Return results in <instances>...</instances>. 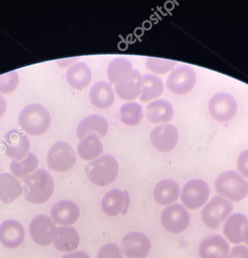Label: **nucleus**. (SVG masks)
<instances>
[{
  "mask_svg": "<svg viewBox=\"0 0 248 258\" xmlns=\"http://www.w3.org/2000/svg\"><path fill=\"white\" fill-rule=\"evenodd\" d=\"M229 252V244L220 235L207 237L201 241L199 246L201 258H226Z\"/></svg>",
  "mask_w": 248,
  "mask_h": 258,
  "instance_id": "aec40b11",
  "label": "nucleus"
},
{
  "mask_svg": "<svg viewBox=\"0 0 248 258\" xmlns=\"http://www.w3.org/2000/svg\"><path fill=\"white\" fill-rule=\"evenodd\" d=\"M142 76L138 70H133L128 76L114 85V91L119 99L135 100L140 96Z\"/></svg>",
  "mask_w": 248,
  "mask_h": 258,
  "instance_id": "f3484780",
  "label": "nucleus"
},
{
  "mask_svg": "<svg viewBox=\"0 0 248 258\" xmlns=\"http://www.w3.org/2000/svg\"><path fill=\"white\" fill-rule=\"evenodd\" d=\"M208 106L212 117L219 122L231 120L237 110L235 99L226 93H216L210 99Z\"/></svg>",
  "mask_w": 248,
  "mask_h": 258,
  "instance_id": "9b49d317",
  "label": "nucleus"
},
{
  "mask_svg": "<svg viewBox=\"0 0 248 258\" xmlns=\"http://www.w3.org/2000/svg\"><path fill=\"white\" fill-rule=\"evenodd\" d=\"M25 238V231L21 223L15 220H6L0 225V242L8 248H16L21 245Z\"/></svg>",
  "mask_w": 248,
  "mask_h": 258,
  "instance_id": "a211bd4d",
  "label": "nucleus"
},
{
  "mask_svg": "<svg viewBox=\"0 0 248 258\" xmlns=\"http://www.w3.org/2000/svg\"><path fill=\"white\" fill-rule=\"evenodd\" d=\"M61 258H90V256L86 252L83 251V250H79V251L64 255Z\"/></svg>",
  "mask_w": 248,
  "mask_h": 258,
  "instance_id": "4c0bfd02",
  "label": "nucleus"
},
{
  "mask_svg": "<svg viewBox=\"0 0 248 258\" xmlns=\"http://www.w3.org/2000/svg\"><path fill=\"white\" fill-rule=\"evenodd\" d=\"M80 242V235L74 228L61 226L57 229V235L53 245L59 251L70 252L77 250Z\"/></svg>",
  "mask_w": 248,
  "mask_h": 258,
  "instance_id": "393cba45",
  "label": "nucleus"
},
{
  "mask_svg": "<svg viewBox=\"0 0 248 258\" xmlns=\"http://www.w3.org/2000/svg\"><path fill=\"white\" fill-rule=\"evenodd\" d=\"M89 96L92 105L101 110L110 108L115 99L114 91L111 85L105 81L95 83L89 90Z\"/></svg>",
  "mask_w": 248,
  "mask_h": 258,
  "instance_id": "412c9836",
  "label": "nucleus"
},
{
  "mask_svg": "<svg viewBox=\"0 0 248 258\" xmlns=\"http://www.w3.org/2000/svg\"><path fill=\"white\" fill-rule=\"evenodd\" d=\"M180 187L172 179H164L156 185L153 192L154 200L159 205L166 206L176 202L179 197Z\"/></svg>",
  "mask_w": 248,
  "mask_h": 258,
  "instance_id": "5701e85b",
  "label": "nucleus"
},
{
  "mask_svg": "<svg viewBox=\"0 0 248 258\" xmlns=\"http://www.w3.org/2000/svg\"><path fill=\"white\" fill-rule=\"evenodd\" d=\"M160 220L167 232L178 234L187 229L190 223V216L182 205L173 204L163 209Z\"/></svg>",
  "mask_w": 248,
  "mask_h": 258,
  "instance_id": "9d476101",
  "label": "nucleus"
},
{
  "mask_svg": "<svg viewBox=\"0 0 248 258\" xmlns=\"http://www.w3.org/2000/svg\"><path fill=\"white\" fill-rule=\"evenodd\" d=\"M196 84L195 70L188 64H181L175 68L168 76L166 87L171 93L184 95L192 91Z\"/></svg>",
  "mask_w": 248,
  "mask_h": 258,
  "instance_id": "0eeeda50",
  "label": "nucleus"
},
{
  "mask_svg": "<svg viewBox=\"0 0 248 258\" xmlns=\"http://www.w3.org/2000/svg\"><path fill=\"white\" fill-rule=\"evenodd\" d=\"M6 108H7V105H6V100L0 95V117H3V114L6 112Z\"/></svg>",
  "mask_w": 248,
  "mask_h": 258,
  "instance_id": "58836bf2",
  "label": "nucleus"
},
{
  "mask_svg": "<svg viewBox=\"0 0 248 258\" xmlns=\"http://www.w3.org/2000/svg\"><path fill=\"white\" fill-rule=\"evenodd\" d=\"M134 70L133 64L127 58L122 57L113 58L107 69V77L110 85L117 84Z\"/></svg>",
  "mask_w": 248,
  "mask_h": 258,
  "instance_id": "c756f323",
  "label": "nucleus"
},
{
  "mask_svg": "<svg viewBox=\"0 0 248 258\" xmlns=\"http://www.w3.org/2000/svg\"><path fill=\"white\" fill-rule=\"evenodd\" d=\"M130 205V194L127 191L114 188L108 191L103 198L101 209L104 214L110 217H115L119 214L125 215Z\"/></svg>",
  "mask_w": 248,
  "mask_h": 258,
  "instance_id": "2eb2a0df",
  "label": "nucleus"
},
{
  "mask_svg": "<svg viewBox=\"0 0 248 258\" xmlns=\"http://www.w3.org/2000/svg\"><path fill=\"white\" fill-rule=\"evenodd\" d=\"M226 258H248V247L240 244L234 246Z\"/></svg>",
  "mask_w": 248,
  "mask_h": 258,
  "instance_id": "e433bc0d",
  "label": "nucleus"
},
{
  "mask_svg": "<svg viewBox=\"0 0 248 258\" xmlns=\"http://www.w3.org/2000/svg\"><path fill=\"white\" fill-rule=\"evenodd\" d=\"M97 258H123V256L116 244L109 243L100 249Z\"/></svg>",
  "mask_w": 248,
  "mask_h": 258,
  "instance_id": "f704fd0d",
  "label": "nucleus"
},
{
  "mask_svg": "<svg viewBox=\"0 0 248 258\" xmlns=\"http://www.w3.org/2000/svg\"><path fill=\"white\" fill-rule=\"evenodd\" d=\"M108 131V123L106 118L98 114H92L83 118L77 128L79 140L92 134H95L100 139L104 138Z\"/></svg>",
  "mask_w": 248,
  "mask_h": 258,
  "instance_id": "6ab92c4d",
  "label": "nucleus"
},
{
  "mask_svg": "<svg viewBox=\"0 0 248 258\" xmlns=\"http://www.w3.org/2000/svg\"><path fill=\"white\" fill-rule=\"evenodd\" d=\"M233 209L231 202L222 196H214L201 211V220L207 227L216 229L229 217Z\"/></svg>",
  "mask_w": 248,
  "mask_h": 258,
  "instance_id": "39448f33",
  "label": "nucleus"
},
{
  "mask_svg": "<svg viewBox=\"0 0 248 258\" xmlns=\"http://www.w3.org/2000/svg\"><path fill=\"white\" fill-rule=\"evenodd\" d=\"M120 120L127 126H135L143 118V109L137 102H128L122 105L119 109Z\"/></svg>",
  "mask_w": 248,
  "mask_h": 258,
  "instance_id": "2f4dec72",
  "label": "nucleus"
},
{
  "mask_svg": "<svg viewBox=\"0 0 248 258\" xmlns=\"http://www.w3.org/2000/svg\"><path fill=\"white\" fill-rule=\"evenodd\" d=\"M54 188L51 174L44 169H39L24 179V199L30 203H45L52 196Z\"/></svg>",
  "mask_w": 248,
  "mask_h": 258,
  "instance_id": "f257e3e1",
  "label": "nucleus"
},
{
  "mask_svg": "<svg viewBox=\"0 0 248 258\" xmlns=\"http://www.w3.org/2000/svg\"><path fill=\"white\" fill-rule=\"evenodd\" d=\"M77 151L82 159L93 161L102 153L103 144L98 136L92 134L80 140Z\"/></svg>",
  "mask_w": 248,
  "mask_h": 258,
  "instance_id": "c85d7f7f",
  "label": "nucleus"
},
{
  "mask_svg": "<svg viewBox=\"0 0 248 258\" xmlns=\"http://www.w3.org/2000/svg\"><path fill=\"white\" fill-rule=\"evenodd\" d=\"M151 247L149 238L142 232H130L121 241V251L127 258H145Z\"/></svg>",
  "mask_w": 248,
  "mask_h": 258,
  "instance_id": "f8f14e48",
  "label": "nucleus"
},
{
  "mask_svg": "<svg viewBox=\"0 0 248 258\" xmlns=\"http://www.w3.org/2000/svg\"><path fill=\"white\" fill-rule=\"evenodd\" d=\"M0 172H1V167H0Z\"/></svg>",
  "mask_w": 248,
  "mask_h": 258,
  "instance_id": "a19ab883",
  "label": "nucleus"
},
{
  "mask_svg": "<svg viewBox=\"0 0 248 258\" xmlns=\"http://www.w3.org/2000/svg\"><path fill=\"white\" fill-rule=\"evenodd\" d=\"M176 64V61L154 57H148L145 61L147 69L157 75H166Z\"/></svg>",
  "mask_w": 248,
  "mask_h": 258,
  "instance_id": "473e14b6",
  "label": "nucleus"
},
{
  "mask_svg": "<svg viewBox=\"0 0 248 258\" xmlns=\"http://www.w3.org/2000/svg\"><path fill=\"white\" fill-rule=\"evenodd\" d=\"M66 79L71 87L82 90L90 83L92 72L87 64L80 61L70 66L67 71Z\"/></svg>",
  "mask_w": 248,
  "mask_h": 258,
  "instance_id": "bb28decb",
  "label": "nucleus"
},
{
  "mask_svg": "<svg viewBox=\"0 0 248 258\" xmlns=\"http://www.w3.org/2000/svg\"><path fill=\"white\" fill-rule=\"evenodd\" d=\"M54 221L45 214H40L31 220L29 232L32 240L41 246H48L53 243L57 235Z\"/></svg>",
  "mask_w": 248,
  "mask_h": 258,
  "instance_id": "1a4fd4ad",
  "label": "nucleus"
},
{
  "mask_svg": "<svg viewBox=\"0 0 248 258\" xmlns=\"http://www.w3.org/2000/svg\"><path fill=\"white\" fill-rule=\"evenodd\" d=\"M39 165V160L33 152L19 161H12L10 170L12 174L17 178L25 179L36 170Z\"/></svg>",
  "mask_w": 248,
  "mask_h": 258,
  "instance_id": "7c9ffc66",
  "label": "nucleus"
},
{
  "mask_svg": "<svg viewBox=\"0 0 248 258\" xmlns=\"http://www.w3.org/2000/svg\"><path fill=\"white\" fill-rule=\"evenodd\" d=\"M216 192L229 202H240L248 194V182L238 173L228 170L221 173L215 181Z\"/></svg>",
  "mask_w": 248,
  "mask_h": 258,
  "instance_id": "20e7f679",
  "label": "nucleus"
},
{
  "mask_svg": "<svg viewBox=\"0 0 248 258\" xmlns=\"http://www.w3.org/2000/svg\"><path fill=\"white\" fill-rule=\"evenodd\" d=\"M19 77L15 71L0 75V93L8 94L18 87Z\"/></svg>",
  "mask_w": 248,
  "mask_h": 258,
  "instance_id": "72a5a7b5",
  "label": "nucleus"
},
{
  "mask_svg": "<svg viewBox=\"0 0 248 258\" xmlns=\"http://www.w3.org/2000/svg\"><path fill=\"white\" fill-rule=\"evenodd\" d=\"M242 241L246 245H248V222L245 224L243 231H242Z\"/></svg>",
  "mask_w": 248,
  "mask_h": 258,
  "instance_id": "ea45409f",
  "label": "nucleus"
},
{
  "mask_svg": "<svg viewBox=\"0 0 248 258\" xmlns=\"http://www.w3.org/2000/svg\"><path fill=\"white\" fill-rule=\"evenodd\" d=\"M237 169L244 177L248 179V149L243 151L237 159Z\"/></svg>",
  "mask_w": 248,
  "mask_h": 258,
  "instance_id": "c9c22d12",
  "label": "nucleus"
},
{
  "mask_svg": "<svg viewBox=\"0 0 248 258\" xmlns=\"http://www.w3.org/2000/svg\"><path fill=\"white\" fill-rule=\"evenodd\" d=\"M77 154L72 146L66 142L54 143L47 155V164L53 171L65 173L73 168L77 162Z\"/></svg>",
  "mask_w": 248,
  "mask_h": 258,
  "instance_id": "423d86ee",
  "label": "nucleus"
},
{
  "mask_svg": "<svg viewBox=\"0 0 248 258\" xmlns=\"http://www.w3.org/2000/svg\"><path fill=\"white\" fill-rule=\"evenodd\" d=\"M48 110L39 104H30L21 110L18 123L24 132L33 137L43 135L51 124Z\"/></svg>",
  "mask_w": 248,
  "mask_h": 258,
  "instance_id": "f03ea898",
  "label": "nucleus"
},
{
  "mask_svg": "<svg viewBox=\"0 0 248 258\" xmlns=\"http://www.w3.org/2000/svg\"><path fill=\"white\" fill-rule=\"evenodd\" d=\"M51 220L56 224L68 226L74 224L80 216V208L75 202L61 200L56 202L51 209Z\"/></svg>",
  "mask_w": 248,
  "mask_h": 258,
  "instance_id": "dca6fc26",
  "label": "nucleus"
},
{
  "mask_svg": "<svg viewBox=\"0 0 248 258\" xmlns=\"http://www.w3.org/2000/svg\"><path fill=\"white\" fill-rule=\"evenodd\" d=\"M20 181L11 173L0 174V200L9 204L18 199L23 193Z\"/></svg>",
  "mask_w": 248,
  "mask_h": 258,
  "instance_id": "a878e982",
  "label": "nucleus"
},
{
  "mask_svg": "<svg viewBox=\"0 0 248 258\" xmlns=\"http://www.w3.org/2000/svg\"><path fill=\"white\" fill-rule=\"evenodd\" d=\"M85 172L94 185L107 186L116 179L119 165L112 155H104L89 163L85 167Z\"/></svg>",
  "mask_w": 248,
  "mask_h": 258,
  "instance_id": "7ed1b4c3",
  "label": "nucleus"
},
{
  "mask_svg": "<svg viewBox=\"0 0 248 258\" xmlns=\"http://www.w3.org/2000/svg\"><path fill=\"white\" fill-rule=\"evenodd\" d=\"M3 146L6 155L13 161H19L25 158L30 151L28 137L17 129L12 130L5 135Z\"/></svg>",
  "mask_w": 248,
  "mask_h": 258,
  "instance_id": "ddd939ff",
  "label": "nucleus"
},
{
  "mask_svg": "<svg viewBox=\"0 0 248 258\" xmlns=\"http://www.w3.org/2000/svg\"><path fill=\"white\" fill-rule=\"evenodd\" d=\"M151 141L153 146L159 152H170L178 143V131L171 123L157 125L151 131Z\"/></svg>",
  "mask_w": 248,
  "mask_h": 258,
  "instance_id": "4468645a",
  "label": "nucleus"
},
{
  "mask_svg": "<svg viewBox=\"0 0 248 258\" xmlns=\"http://www.w3.org/2000/svg\"><path fill=\"white\" fill-rule=\"evenodd\" d=\"M210 196L208 185L202 179L189 181L181 190V202L190 210H198L204 206Z\"/></svg>",
  "mask_w": 248,
  "mask_h": 258,
  "instance_id": "6e6552de",
  "label": "nucleus"
},
{
  "mask_svg": "<svg viewBox=\"0 0 248 258\" xmlns=\"http://www.w3.org/2000/svg\"><path fill=\"white\" fill-rule=\"evenodd\" d=\"M247 222V217L240 213H234L230 215L225 221L222 229L226 239L234 244H239L243 242L242 231Z\"/></svg>",
  "mask_w": 248,
  "mask_h": 258,
  "instance_id": "b1692460",
  "label": "nucleus"
},
{
  "mask_svg": "<svg viewBox=\"0 0 248 258\" xmlns=\"http://www.w3.org/2000/svg\"><path fill=\"white\" fill-rule=\"evenodd\" d=\"M145 114L151 123L155 124L167 123L173 116V108L169 101L157 99L148 104Z\"/></svg>",
  "mask_w": 248,
  "mask_h": 258,
  "instance_id": "4be33fe9",
  "label": "nucleus"
},
{
  "mask_svg": "<svg viewBox=\"0 0 248 258\" xmlns=\"http://www.w3.org/2000/svg\"><path fill=\"white\" fill-rule=\"evenodd\" d=\"M163 89L164 85L160 77L153 74H145L142 77L139 99L141 102H147L157 99L163 94Z\"/></svg>",
  "mask_w": 248,
  "mask_h": 258,
  "instance_id": "cd10ccee",
  "label": "nucleus"
}]
</instances>
